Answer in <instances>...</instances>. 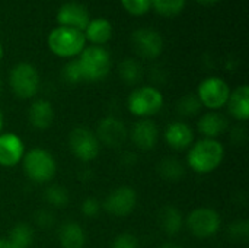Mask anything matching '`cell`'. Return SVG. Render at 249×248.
Returning a JSON list of instances; mask_svg holds the SVG:
<instances>
[{
  "label": "cell",
  "mask_w": 249,
  "mask_h": 248,
  "mask_svg": "<svg viewBox=\"0 0 249 248\" xmlns=\"http://www.w3.org/2000/svg\"><path fill=\"white\" fill-rule=\"evenodd\" d=\"M225 159V148L216 139H201L190 146L187 153L188 167L197 174H210Z\"/></svg>",
  "instance_id": "1"
},
{
  "label": "cell",
  "mask_w": 249,
  "mask_h": 248,
  "mask_svg": "<svg viewBox=\"0 0 249 248\" xmlns=\"http://www.w3.org/2000/svg\"><path fill=\"white\" fill-rule=\"evenodd\" d=\"M25 175L38 184L50 183L57 172V162L54 156L42 148H34L25 152L22 158Z\"/></svg>",
  "instance_id": "2"
},
{
  "label": "cell",
  "mask_w": 249,
  "mask_h": 248,
  "mask_svg": "<svg viewBox=\"0 0 249 248\" xmlns=\"http://www.w3.org/2000/svg\"><path fill=\"white\" fill-rule=\"evenodd\" d=\"M77 60L83 73V79L86 82L102 80L111 70V56L104 47L99 45L83 48Z\"/></svg>",
  "instance_id": "3"
},
{
  "label": "cell",
  "mask_w": 249,
  "mask_h": 248,
  "mask_svg": "<svg viewBox=\"0 0 249 248\" xmlns=\"http://www.w3.org/2000/svg\"><path fill=\"white\" fill-rule=\"evenodd\" d=\"M85 34L79 29L57 26L48 35V47L58 57H74L85 48Z\"/></svg>",
  "instance_id": "4"
},
{
  "label": "cell",
  "mask_w": 249,
  "mask_h": 248,
  "mask_svg": "<svg viewBox=\"0 0 249 248\" xmlns=\"http://www.w3.org/2000/svg\"><path fill=\"white\" fill-rule=\"evenodd\" d=\"M127 107L133 115L139 118H149L162 110L163 95L153 86H140L128 95Z\"/></svg>",
  "instance_id": "5"
},
{
  "label": "cell",
  "mask_w": 249,
  "mask_h": 248,
  "mask_svg": "<svg viewBox=\"0 0 249 248\" xmlns=\"http://www.w3.org/2000/svg\"><path fill=\"white\" fill-rule=\"evenodd\" d=\"M191 235L200 240H207L216 235L222 227V218L217 210L212 208H197L190 212L184 221Z\"/></svg>",
  "instance_id": "6"
},
{
  "label": "cell",
  "mask_w": 249,
  "mask_h": 248,
  "mask_svg": "<svg viewBox=\"0 0 249 248\" xmlns=\"http://www.w3.org/2000/svg\"><path fill=\"white\" fill-rule=\"evenodd\" d=\"M12 92L20 99H31L39 88V75L29 63H18L9 75Z\"/></svg>",
  "instance_id": "7"
},
{
  "label": "cell",
  "mask_w": 249,
  "mask_h": 248,
  "mask_svg": "<svg viewBox=\"0 0 249 248\" xmlns=\"http://www.w3.org/2000/svg\"><path fill=\"white\" fill-rule=\"evenodd\" d=\"M69 148L79 161L90 162L98 158L101 143L92 130L83 126H77L69 134Z\"/></svg>",
  "instance_id": "8"
},
{
  "label": "cell",
  "mask_w": 249,
  "mask_h": 248,
  "mask_svg": "<svg viewBox=\"0 0 249 248\" xmlns=\"http://www.w3.org/2000/svg\"><path fill=\"white\" fill-rule=\"evenodd\" d=\"M231 95L229 85L220 77L204 79L197 91V96L203 107L209 110H219L226 105Z\"/></svg>",
  "instance_id": "9"
},
{
  "label": "cell",
  "mask_w": 249,
  "mask_h": 248,
  "mask_svg": "<svg viewBox=\"0 0 249 248\" xmlns=\"http://www.w3.org/2000/svg\"><path fill=\"white\" fill-rule=\"evenodd\" d=\"M137 205V193L128 186H121L112 190L104 200V210L117 218L128 216Z\"/></svg>",
  "instance_id": "10"
},
{
  "label": "cell",
  "mask_w": 249,
  "mask_h": 248,
  "mask_svg": "<svg viewBox=\"0 0 249 248\" xmlns=\"http://www.w3.org/2000/svg\"><path fill=\"white\" fill-rule=\"evenodd\" d=\"M136 53L144 58H156L163 50V39L160 34L150 28H140L131 35Z\"/></svg>",
  "instance_id": "11"
},
{
  "label": "cell",
  "mask_w": 249,
  "mask_h": 248,
  "mask_svg": "<svg viewBox=\"0 0 249 248\" xmlns=\"http://www.w3.org/2000/svg\"><path fill=\"white\" fill-rule=\"evenodd\" d=\"M95 134L99 143L109 148H118L127 140L128 130L121 120L115 117H105L99 121Z\"/></svg>",
  "instance_id": "12"
},
{
  "label": "cell",
  "mask_w": 249,
  "mask_h": 248,
  "mask_svg": "<svg viewBox=\"0 0 249 248\" xmlns=\"http://www.w3.org/2000/svg\"><path fill=\"white\" fill-rule=\"evenodd\" d=\"M90 18H89L88 9L83 4L76 3V1L64 3L57 12V22L60 26H67V28L79 29L83 32Z\"/></svg>",
  "instance_id": "13"
},
{
  "label": "cell",
  "mask_w": 249,
  "mask_h": 248,
  "mask_svg": "<svg viewBox=\"0 0 249 248\" xmlns=\"http://www.w3.org/2000/svg\"><path fill=\"white\" fill-rule=\"evenodd\" d=\"M158 124L150 118H139L130 130L131 142L142 151L153 149L158 143Z\"/></svg>",
  "instance_id": "14"
},
{
  "label": "cell",
  "mask_w": 249,
  "mask_h": 248,
  "mask_svg": "<svg viewBox=\"0 0 249 248\" xmlns=\"http://www.w3.org/2000/svg\"><path fill=\"white\" fill-rule=\"evenodd\" d=\"M25 145L15 133H0V165L12 168L22 162Z\"/></svg>",
  "instance_id": "15"
},
{
  "label": "cell",
  "mask_w": 249,
  "mask_h": 248,
  "mask_svg": "<svg viewBox=\"0 0 249 248\" xmlns=\"http://www.w3.org/2000/svg\"><path fill=\"white\" fill-rule=\"evenodd\" d=\"M165 140L175 151L188 149L194 142L193 129L184 121H174L165 129Z\"/></svg>",
  "instance_id": "16"
},
{
  "label": "cell",
  "mask_w": 249,
  "mask_h": 248,
  "mask_svg": "<svg viewBox=\"0 0 249 248\" xmlns=\"http://www.w3.org/2000/svg\"><path fill=\"white\" fill-rule=\"evenodd\" d=\"M28 120L36 130H47L54 121V108L47 99H36L28 110Z\"/></svg>",
  "instance_id": "17"
},
{
  "label": "cell",
  "mask_w": 249,
  "mask_h": 248,
  "mask_svg": "<svg viewBox=\"0 0 249 248\" xmlns=\"http://www.w3.org/2000/svg\"><path fill=\"white\" fill-rule=\"evenodd\" d=\"M229 114L238 121H247L249 118V88L247 85L238 86L233 92H231L229 99L226 102Z\"/></svg>",
  "instance_id": "18"
},
{
  "label": "cell",
  "mask_w": 249,
  "mask_h": 248,
  "mask_svg": "<svg viewBox=\"0 0 249 248\" xmlns=\"http://www.w3.org/2000/svg\"><path fill=\"white\" fill-rule=\"evenodd\" d=\"M58 241L63 248H83L86 243V234L80 224L67 221L58 231Z\"/></svg>",
  "instance_id": "19"
},
{
  "label": "cell",
  "mask_w": 249,
  "mask_h": 248,
  "mask_svg": "<svg viewBox=\"0 0 249 248\" xmlns=\"http://www.w3.org/2000/svg\"><path fill=\"white\" fill-rule=\"evenodd\" d=\"M228 120L220 113H207L198 120V132L206 136V139H216L228 130Z\"/></svg>",
  "instance_id": "20"
},
{
  "label": "cell",
  "mask_w": 249,
  "mask_h": 248,
  "mask_svg": "<svg viewBox=\"0 0 249 248\" xmlns=\"http://www.w3.org/2000/svg\"><path fill=\"white\" fill-rule=\"evenodd\" d=\"M158 219H159L160 229L169 237L178 235L184 228V216H182L181 210L175 206L162 208Z\"/></svg>",
  "instance_id": "21"
},
{
  "label": "cell",
  "mask_w": 249,
  "mask_h": 248,
  "mask_svg": "<svg viewBox=\"0 0 249 248\" xmlns=\"http://www.w3.org/2000/svg\"><path fill=\"white\" fill-rule=\"evenodd\" d=\"M85 31H86L85 38H88L90 42H93L95 45H99V47L102 44L108 42L112 37V25L104 18L89 20Z\"/></svg>",
  "instance_id": "22"
},
{
  "label": "cell",
  "mask_w": 249,
  "mask_h": 248,
  "mask_svg": "<svg viewBox=\"0 0 249 248\" xmlns=\"http://www.w3.org/2000/svg\"><path fill=\"white\" fill-rule=\"evenodd\" d=\"M158 174L166 181H179L185 175V167L177 158H163L158 164Z\"/></svg>",
  "instance_id": "23"
},
{
  "label": "cell",
  "mask_w": 249,
  "mask_h": 248,
  "mask_svg": "<svg viewBox=\"0 0 249 248\" xmlns=\"http://www.w3.org/2000/svg\"><path fill=\"white\" fill-rule=\"evenodd\" d=\"M7 241L15 248H29L34 241V231L28 224H16L10 229Z\"/></svg>",
  "instance_id": "24"
},
{
  "label": "cell",
  "mask_w": 249,
  "mask_h": 248,
  "mask_svg": "<svg viewBox=\"0 0 249 248\" xmlns=\"http://www.w3.org/2000/svg\"><path fill=\"white\" fill-rule=\"evenodd\" d=\"M118 73H120V77L127 85H137L142 80V76H143L142 66L136 60H133V58H125L120 64Z\"/></svg>",
  "instance_id": "25"
},
{
  "label": "cell",
  "mask_w": 249,
  "mask_h": 248,
  "mask_svg": "<svg viewBox=\"0 0 249 248\" xmlns=\"http://www.w3.org/2000/svg\"><path fill=\"white\" fill-rule=\"evenodd\" d=\"M44 199L53 208H64L69 203V193H67L66 187L58 186V184H53V186H48L45 189Z\"/></svg>",
  "instance_id": "26"
},
{
  "label": "cell",
  "mask_w": 249,
  "mask_h": 248,
  "mask_svg": "<svg viewBox=\"0 0 249 248\" xmlns=\"http://www.w3.org/2000/svg\"><path fill=\"white\" fill-rule=\"evenodd\" d=\"M201 102L198 99L197 95L194 94H187L185 96H182L178 104H177V111L179 115L182 117H194L201 111Z\"/></svg>",
  "instance_id": "27"
},
{
  "label": "cell",
  "mask_w": 249,
  "mask_h": 248,
  "mask_svg": "<svg viewBox=\"0 0 249 248\" xmlns=\"http://www.w3.org/2000/svg\"><path fill=\"white\" fill-rule=\"evenodd\" d=\"M150 6L163 16H175L182 12L185 0H150Z\"/></svg>",
  "instance_id": "28"
},
{
  "label": "cell",
  "mask_w": 249,
  "mask_h": 248,
  "mask_svg": "<svg viewBox=\"0 0 249 248\" xmlns=\"http://www.w3.org/2000/svg\"><path fill=\"white\" fill-rule=\"evenodd\" d=\"M229 235L232 240L238 243H245L249 238V222L247 219L233 221L229 225Z\"/></svg>",
  "instance_id": "29"
},
{
  "label": "cell",
  "mask_w": 249,
  "mask_h": 248,
  "mask_svg": "<svg viewBox=\"0 0 249 248\" xmlns=\"http://www.w3.org/2000/svg\"><path fill=\"white\" fill-rule=\"evenodd\" d=\"M63 77L67 83H80V82H85L83 79V73H82V69H80V64H79V60H71L69 61L64 69H63Z\"/></svg>",
  "instance_id": "30"
},
{
  "label": "cell",
  "mask_w": 249,
  "mask_h": 248,
  "mask_svg": "<svg viewBox=\"0 0 249 248\" xmlns=\"http://www.w3.org/2000/svg\"><path fill=\"white\" fill-rule=\"evenodd\" d=\"M124 9L136 16L144 15L150 9V0H121Z\"/></svg>",
  "instance_id": "31"
},
{
  "label": "cell",
  "mask_w": 249,
  "mask_h": 248,
  "mask_svg": "<svg viewBox=\"0 0 249 248\" xmlns=\"http://www.w3.org/2000/svg\"><path fill=\"white\" fill-rule=\"evenodd\" d=\"M80 210H82L83 216H86V218H95L101 212V203L95 197H86L82 202Z\"/></svg>",
  "instance_id": "32"
},
{
  "label": "cell",
  "mask_w": 249,
  "mask_h": 248,
  "mask_svg": "<svg viewBox=\"0 0 249 248\" xmlns=\"http://www.w3.org/2000/svg\"><path fill=\"white\" fill-rule=\"evenodd\" d=\"M111 248H139V241L134 235L124 232V234H120L114 240Z\"/></svg>",
  "instance_id": "33"
},
{
  "label": "cell",
  "mask_w": 249,
  "mask_h": 248,
  "mask_svg": "<svg viewBox=\"0 0 249 248\" xmlns=\"http://www.w3.org/2000/svg\"><path fill=\"white\" fill-rule=\"evenodd\" d=\"M35 222L41 228H50L54 224V216L48 210H38L35 213Z\"/></svg>",
  "instance_id": "34"
},
{
  "label": "cell",
  "mask_w": 249,
  "mask_h": 248,
  "mask_svg": "<svg viewBox=\"0 0 249 248\" xmlns=\"http://www.w3.org/2000/svg\"><path fill=\"white\" fill-rule=\"evenodd\" d=\"M0 248H15L7 240H1L0 238Z\"/></svg>",
  "instance_id": "35"
},
{
  "label": "cell",
  "mask_w": 249,
  "mask_h": 248,
  "mask_svg": "<svg viewBox=\"0 0 249 248\" xmlns=\"http://www.w3.org/2000/svg\"><path fill=\"white\" fill-rule=\"evenodd\" d=\"M159 248H181L179 246H177V244H172V243H165V244H162Z\"/></svg>",
  "instance_id": "36"
},
{
  "label": "cell",
  "mask_w": 249,
  "mask_h": 248,
  "mask_svg": "<svg viewBox=\"0 0 249 248\" xmlns=\"http://www.w3.org/2000/svg\"><path fill=\"white\" fill-rule=\"evenodd\" d=\"M197 1H200L203 4H213V3H217L219 0H197Z\"/></svg>",
  "instance_id": "37"
},
{
  "label": "cell",
  "mask_w": 249,
  "mask_h": 248,
  "mask_svg": "<svg viewBox=\"0 0 249 248\" xmlns=\"http://www.w3.org/2000/svg\"><path fill=\"white\" fill-rule=\"evenodd\" d=\"M3 124H4V118H3V113H1V110H0V133H1Z\"/></svg>",
  "instance_id": "38"
},
{
  "label": "cell",
  "mask_w": 249,
  "mask_h": 248,
  "mask_svg": "<svg viewBox=\"0 0 249 248\" xmlns=\"http://www.w3.org/2000/svg\"><path fill=\"white\" fill-rule=\"evenodd\" d=\"M3 54H4V51H3V45H1V42H0V60L3 58Z\"/></svg>",
  "instance_id": "39"
},
{
  "label": "cell",
  "mask_w": 249,
  "mask_h": 248,
  "mask_svg": "<svg viewBox=\"0 0 249 248\" xmlns=\"http://www.w3.org/2000/svg\"><path fill=\"white\" fill-rule=\"evenodd\" d=\"M0 91H1V79H0Z\"/></svg>",
  "instance_id": "40"
}]
</instances>
